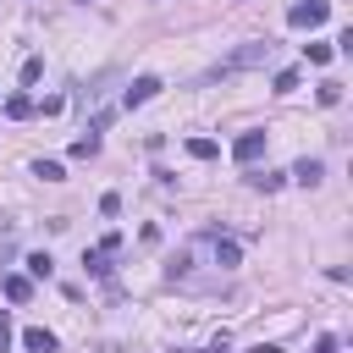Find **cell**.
<instances>
[{"label": "cell", "instance_id": "cell-17", "mask_svg": "<svg viewBox=\"0 0 353 353\" xmlns=\"http://www.w3.org/2000/svg\"><path fill=\"white\" fill-rule=\"evenodd\" d=\"M55 265H50V254H28V276H50Z\"/></svg>", "mask_w": 353, "mask_h": 353}, {"label": "cell", "instance_id": "cell-21", "mask_svg": "<svg viewBox=\"0 0 353 353\" xmlns=\"http://www.w3.org/2000/svg\"><path fill=\"white\" fill-rule=\"evenodd\" d=\"M6 342H11V314L0 309V353H6Z\"/></svg>", "mask_w": 353, "mask_h": 353}, {"label": "cell", "instance_id": "cell-23", "mask_svg": "<svg viewBox=\"0 0 353 353\" xmlns=\"http://www.w3.org/2000/svg\"><path fill=\"white\" fill-rule=\"evenodd\" d=\"M83 6H88V0H83Z\"/></svg>", "mask_w": 353, "mask_h": 353}, {"label": "cell", "instance_id": "cell-1", "mask_svg": "<svg viewBox=\"0 0 353 353\" xmlns=\"http://www.w3.org/2000/svg\"><path fill=\"white\" fill-rule=\"evenodd\" d=\"M270 61H276V44H270V39H248V44H237L221 66H210L204 83H215V77H237V72H248V66H270Z\"/></svg>", "mask_w": 353, "mask_h": 353}, {"label": "cell", "instance_id": "cell-18", "mask_svg": "<svg viewBox=\"0 0 353 353\" xmlns=\"http://www.w3.org/2000/svg\"><path fill=\"white\" fill-rule=\"evenodd\" d=\"M303 55H309L314 66H325V61H331V44H303Z\"/></svg>", "mask_w": 353, "mask_h": 353}, {"label": "cell", "instance_id": "cell-6", "mask_svg": "<svg viewBox=\"0 0 353 353\" xmlns=\"http://www.w3.org/2000/svg\"><path fill=\"white\" fill-rule=\"evenodd\" d=\"M0 292H6L11 303H28V298H33V276H22V270H6V276H0Z\"/></svg>", "mask_w": 353, "mask_h": 353}, {"label": "cell", "instance_id": "cell-2", "mask_svg": "<svg viewBox=\"0 0 353 353\" xmlns=\"http://www.w3.org/2000/svg\"><path fill=\"white\" fill-rule=\"evenodd\" d=\"M204 259H210L215 270H237V265H243V248H237L232 237H221V232H210V237H204Z\"/></svg>", "mask_w": 353, "mask_h": 353}, {"label": "cell", "instance_id": "cell-22", "mask_svg": "<svg viewBox=\"0 0 353 353\" xmlns=\"http://www.w3.org/2000/svg\"><path fill=\"white\" fill-rule=\"evenodd\" d=\"M0 259H6V254H0ZM0 270H6V265H0Z\"/></svg>", "mask_w": 353, "mask_h": 353}, {"label": "cell", "instance_id": "cell-10", "mask_svg": "<svg viewBox=\"0 0 353 353\" xmlns=\"http://www.w3.org/2000/svg\"><path fill=\"white\" fill-rule=\"evenodd\" d=\"M94 154H99V138H94V132L72 138V160H94Z\"/></svg>", "mask_w": 353, "mask_h": 353}, {"label": "cell", "instance_id": "cell-8", "mask_svg": "<svg viewBox=\"0 0 353 353\" xmlns=\"http://www.w3.org/2000/svg\"><path fill=\"white\" fill-rule=\"evenodd\" d=\"M320 176H325V165H320V160H298V165H292V182H303V188H314Z\"/></svg>", "mask_w": 353, "mask_h": 353}, {"label": "cell", "instance_id": "cell-4", "mask_svg": "<svg viewBox=\"0 0 353 353\" xmlns=\"http://www.w3.org/2000/svg\"><path fill=\"white\" fill-rule=\"evenodd\" d=\"M160 88H165L160 77H132V83H127V94H121V105H127V110H138V105H149Z\"/></svg>", "mask_w": 353, "mask_h": 353}, {"label": "cell", "instance_id": "cell-16", "mask_svg": "<svg viewBox=\"0 0 353 353\" xmlns=\"http://www.w3.org/2000/svg\"><path fill=\"white\" fill-rule=\"evenodd\" d=\"M270 88H276V94H292V88H298V72H292V66H287V72H276V83H270Z\"/></svg>", "mask_w": 353, "mask_h": 353}, {"label": "cell", "instance_id": "cell-7", "mask_svg": "<svg viewBox=\"0 0 353 353\" xmlns=\"http://www.w3.org/2000/svg\"><path fill=\"white\" fill-rule=\"evenodd\" d=\"M22 347H28V353H55V336H50L44 325H28V331H22Z\"/></svg>", "mask_w": 353, "mask_h": 353}, {"label": "cell", "instance_id": "cell-14", "mask_svg": "<svg viewBox=\"0 0 353 353\" xmlns=\"http://www.w3.org/2000/svg\"><path fill=\"white\" fill-rule=\"evenodd\" d=\"M6 116H11V121L33 116V99H28V94H11V99H6Z\"/></svg>", "mask_w": 353, "mask_h": 353}, {"label": "cell", "instance_id": "cell-15", "mask_svg": "<svg viewBox=\"0 0 353 353\" xmlns=\"http://www.w3.org/2000/svg\"><path fill=\"white\" fill-rule=\"evenodd\" d=\"M33 176H44V182H61V160H33Z\"/></svg>", "mask_w": 353, "mask_h": 353}, {"label": "cell", "instance_id": "cell-20", "mask_svg": "<svg viewBox=\"0 0 353 353\" xmlns=\"http://www.w3.org/2000/svg\"><path fill=\"white\" fill-rule=\"evenodd\" d=\"M309 353H342V336H320V342H314Z\"/></svg>", "mask_w": 353, "mask_h": 353}, {"label": "cell", "instance_id": "cell-19", "mask_svg": "<svg viewBox=\"0 0 353 353\" xmlns=\"http://www.w3.org/2000/svg\"><path fill=\"white\" fill-rule=\"evenodd\" d=\"M39 77H44V61H39V55H33V61H22V83H39Z\"/></svg>", "mask_w": 353, "mask_h": 353}, {"label": "cell", "instance_id": "cell-5", "mask_svg": "<svg viewBox=\"0 0 353 353\" xmlns=\"http://www.w3.org/2000/svg\"><path fill=\"white\" fill-rule=\"evenodd\" d=\"M265 154V132H237V143H232V160H243V165H254Z\"/></svg>", "mask_w": 353, "mask_h": 353}, {"label": "cell", "instance_id": "cell-3", "mask_svg": "<svg viewBox=\"0 0 353 353\" xmlns=\"http://www.w3.org/2000/svg\"><path fill=\"white\" fill-rule=\"evenodd\" d=\"M325 17H331V0H298V6L287 11V22H292V28H320Z\"/></svg>", "mask_w": 353, "mask_h": 353}, {"label": "cell", "instance_id": "cell-12", "mask_svg": "<svg viewBox=\"0 0 353 353\" xmlns=\"http://www.w3.org/2000/svg\"><path fill=\"white\" fill-rule=\"evenodd\" d=\"M83 265H88V276H110V254H105V248H88Z\"/></svg>", "mask_w": 353, "mask_h": 353}, {"label": "cell", "instance_id": "cell-9", "mask_svg": "<svg viewBox=\"0 0 353 353\" xmlns=\"http://www.w3.org/2000/svg\"><path fill=\"white\" fill-rule=\"evenodd\" d=\"M281 182H287L281 171H248V188H259V193H276Z\"/></svg>", "mask_w": 353, "mask_h": 353}, {"label": "cell", "instance_id": "cell-11", "mask_svg": "<svg viewBox=\"0 0 353 353\" xmlns=\"http://www.w3.org/2000/svg\"><path fill=\"white\" fill-rule=\"evenodd\" d=\"M188 154H193V160H215L221 143H215V138H188Z\"/></svg>", "mask_w": 353, "mask_h": 353}, {"label": "cell", "instance_id": "cell-13", "mask_svg": "<svg viewBox=\"0 0 353 353\" xmlns=\"http://www.w3.org/2000/svg\"><path fill=\"white\" fill-rule=\"evenodd\" d=\"M314 99H320V105H325V110H331V105H342V83H336V77H325V83H320V94H314Z\"/></svg>", "mask_w": 353, "mask_h": 353}]
</instances>
